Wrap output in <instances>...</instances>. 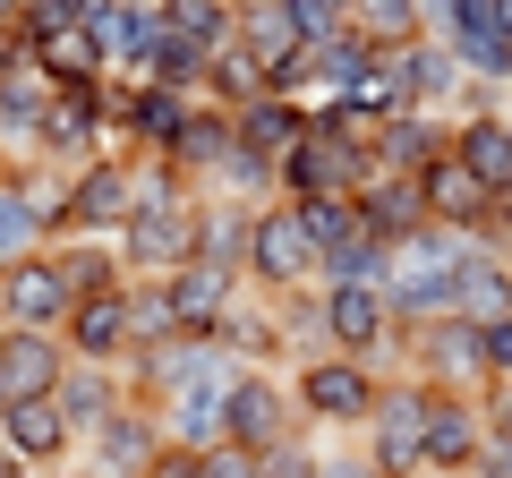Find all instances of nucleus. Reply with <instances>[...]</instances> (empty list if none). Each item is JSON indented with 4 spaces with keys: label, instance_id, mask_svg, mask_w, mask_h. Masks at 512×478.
<instances>
[{
    "label": "nucleus",
    "instance_id": "obj_21",
    "mask_svg": "<svg viewBox=\"0 0 512 478\" xmlns=\"http://www.w3.org/2000/svg\"><path fill=\"white\" fill-rule=\"evenodd\" d=\"M359 222H367L376 239H410V231H419V188H402V180H393V188H376Z\"/></svg>",
    "mask_w": 512,
    "mask_h": 478
},
{
    "label": "nucleus",
    "instance_id": "obj_20",
    "mask_svg": "<svg viewBox=\"0 0 512 478\" xmlns=\"http://www.w3.org/2000/svg\"><path fill=\"white\" fill-rule=\"evenodd\" d=\"M120 342H128V308L120 299H86V308H77V350H86V359H111Z\"/></svg>",
    "mask_w": 512,
    "mask_h": 478
},
{
    "label": "nucleus",
    "instance_id": "obj_5",
    "mask_svg": "<svg viewBox=\"0 0 512 478\" xmlns=\"http://www.w3.org/2000/svg\"><path fill=\"white\" fill-rule=\"evenodd\" d=\"M35 52H43V69L60 77V86H94V77L111 69L103 60V43H94V26L77 18V26H52V35H35Z\"/></svg>",
    "mask_w": 512,
    "mask_h": 478
},
{
    "label": "nucleus",
    "instance_id": "obj_26",
    "mask_svg": "<svg viewBox=\"0 0 512 478\" xmlns=\"http://www.w3.org/2000/svg\"><path fill=\"white\" fill-rule=\"evenodd\" d=\"M299 137H308V129H299L291 103H248V146L256 154H282V146H299Z\"/></svg>",
    "mask_w": 512,
    "mask_h": 478
},
{
    "label": "nucleus",
    "instance_id": "obj_31",
    "mask_svg": "<svg viewBox=\"0 0 512 478\" xmlns=\"http://www.w3.org/2000/svg\"><path fill=\"white\" fill-rule=\"evenodd\" d=\"M77 18H86V0H18L26 35H52V26H77Z\"/></svg>",
    "mask_w": 512,
    "mask_h": 478
},
{
    "label": "nucleus",
    "instance_id": "obj_34",
    "mask_svg": "<svg viewBox=\"0 0 512 478\" xmlns=\"http://www.w3.org/2000/svg\"><path fill=\"white\" fill-rule=\"evenodd\" d=\"M478 359H487V368H512V316H495V325L478 333Z\"/></svg>",
    "mask_w": 512,
    "mask_h": 478
},
{
    "label": "nucleus",
    "instance_id": "obj_30",
    "mask_svg": "<svg viewBox=\"0 0 512 478\" xmlns=\"http://www.w3.org/2000/svg\"><path fill=\"white\" fill-rule=\"evenodd\" d=\"M103 461L111 470H137V461H146V427L137 419H103Z\"/></svg>",
    "mask_w": 512,
    "mask_h": 478
},
{
    "label": "nucleus",
    "instance_id": "obj_24",
    "mask_svg": "<svg viewBox=\"0 0 512 478\" xmlns=\"http://www.w3.org/2000/svg\"><path fill=\"white\" fill-rule=\"evenodd\" d=\"M137 129L154 137V146H180V129H188V111H180V86H154V94H137V111H128Z\"/></svg>",
    "mask_w": 512,
    "mask_h": 478
},
{
    "label": "nucleus",
    "instance_id": "obj_9",
    "mask_svg": "<svg viewBox=\"0 0 512 478\" xmlns=\"http://www.w3.org/2000/svg\"><path fill=\"white\" fill-rule=\"evenodd\" d=\"M60 385V368H52V350L35 342V325H18L9 342H0V393L18 402V393H52Z\"/></svg>",
    "mask_w": 512,
    "mask_h": 478
},
{
    "label": "nucleus",
    "instance_id": "obj_8",
    "mask_svg": "<svg viewBox=\"0 0 512 478\" xmlns=\"http://www.w3.org/2000/svg\"><path fill=\"white\" fill-rule=\"evenodd\" d=\"M342 18L359 26L367 43H393V52L427 35V9H419V0H342Z\"/></svg>",
    "mask_w": 512,
    "mask_h": 478
},
{
    "label": "nucleus",
    "instance_id": "obj_4",
    "mask_svg": "<svg viewBox=\"0 0 512 478\" xmlns=\"http://www.w3.org/2000/svg\"><path fill=\"white\" fill-rule=\"evenodd\" d=\"M239 43H248L265 69H282V60L299 52V18H291V0H239Z\"/></svg>",
    "mask_w": 512,
    "mask_h": 478
},
{
    "label": "nucleus",
    "instance_id": "obj_36",
    "mask_svg": "<svg viewBox=\"0 0 512 478\" xmlns=\"http://www.w3.org/2000/svg\"><path fill=\"white\" fill-rule=\"evenodd\" d=\"M478 478H512V444H487L478 453Z\"/></svg>",
    "mask_w": 512,
    "mask_h": 478
},
{
    "label": "nucleus",
    "instance_id": "obj_1",
    "mask_svg": "<svg viewBox=\"0 0 512 478\" xmlns=\"http://www.w3.org/2000/svg\"><path fill=\"white\" fill-rule=\"evenodd\" d=\"M128 248H137V265H188V205L171 188H137V205H128Z\"/></svg>",
    "mask_w": 512,
    "mask_h": 478
},
{
    "label": "nucleus",
    "instance_id": "obj_16",
    "mask_svg": "<svg viewBox=\"0 0 512 478\" xmlns=\"http://www.w3.org/2000/svg\"><path fill=\"white\" fill-rule=\"evenodd\" d=\"M427 205H436L444 222H478V205H487V180H478L470 163H436V171H427Z\"/></svg>",
    "mask_w": 512,
    "mask_h": 478
},
{
    "label": "nucleus",
    "instance_id": "obj_33",
    "mask_svg": "<svg viewBox=\"0 0 512 478\" xmlns=\"http://www.w3.org/2000/svg\"><path fill=\"white\" fill-rule=\"evenodd\" d=\"M197 478H256V444H231V453H214Z\"/></svg>",
    "mask_w": 512,
    "mask_h": 478
},
{
    "label": "nucleus",
    "instance_id": "obj_22",
    "mask_svg": "<svg viewBox=\"0 0 512 478\" xmlns=\"http://www.w3.org/2000/svg\"><path fill=\"white\" fill-rule=\"evenodd\" d=\"M163 9H171V26H180V35L197 43V52H214V43L231 35V26H239L231 9H222V0H163Z\"/></svg>",
    "mask_w": 512,
    "mask_h": 478
},
{
    "label": "nucleus",
    "instance_id": "obj_10",
    "mask_svg": "<svg viewBox=\"0 0 512 478\" xmlns=\"http://www.w3.org/2000/svg\"><path fill=\"white\" fill-rule=\"evenodd\" d=\"M291 180H299V197H333L350 180V146L333 129H308V146L291 154Z\"/></svg>",
    "mask_w": 512,
    "mask_h": 478
},
{
    "label": "nucleus",
    "instance_id": "obj_6",
    "mask_svg": "<svg viewBox=\"0 0 512 478\" xmlns=\"http://www.w3.org/2000/svg\"><path fill=\"white\" fill-rule=\"evenodd\" d=\"M69 308V274H60V265H9V316H18V325H52V316Z\"/></svg>",
    "mask_w": 512,
    "mask_h": 478
},
{
    "label": "nucleus",
    "instance_id": "obj_19",
    "mask_svg": "<svg viewBox=\"0 0 512 478\" xmlns=\"http://www.w3.org/2000/svg\"><path fill=\"white\" fill-rule=\"evenodd\" d=\"M35 197H26V188H0V274H9V265H26L35 257Z\"/></svg>",
    "mask_w": 512,
    "mask_h": 478
},
{
    "label": "nucleus",
    "instance_id": "obj_3",
    "mask_svg": "<svg viewBox=\"0 0 512 478\" xmlns=\"http://www.w3.org/2000/svg\"><path fill=\"white\" fill-rule=\"evenodd\" d=\"M427 393H393V402H376V444H384V470L402 478V470H419L427 461Z\"/></svg>",
    "mask_w": 512,
    "mask_h": 478
},
{
    "label": "nucleus",
    "instance_id": "obj_25",
    "mask_svg": "<svg viewBox=\"0 0 512 478\" xmlns=\"http://www.w3.org/2000/svg\"><path fill=\"white\" fill-rule=\"evenodd\" d=\"M427 368H436V376L487 368V359H478V333H470V325H436V333H427Z\"/></svg>",
    "mask_w": 512,
    "mask_h": 478
},
{
    "label": "nucleus",
    "instance_id": "obj_35",
    "mask_svg": "<svg viewBox=\"0 0 512 478\" xmlns=\"http://www.w3.org/2000/svg\"><path fill=\"white\" fill-rule=\"evenodd\" d=\"M60 274H69V291H94V282H103V265H94V248H77V257L60 265Z\"/></svg>",
    "mask_w": 512,
    "mask_h": 478
},
{
    "label": "nucleus",
    "instance_id": "obj_32",
    "mask_svg": "<svg viewBox=\"0 0 512 478\" xmlns=\"http://www.w3.org/2000/svg\"><path fill=\"white\" fill-rule=\"evenodd\" d=\"M60 410H69V419H111V393L94 385V376H77V385H60Z\"/></svg>",
    "mask_w": 512,
    "mask_h": 478
},
{
    "label": "nucleus",
    "instance_id": "obj_40",
    "mask_svg": "<svg viewBox=\"0 0 512 478\" xmlns=\"http://www.w3.org/2000/svg\"><path fill=\"white\" fill-rule=\"evenodd\" d=\"M495 410H504V427H512V393H504V402H495Z\"/></svg>",
    "mask_w": 512,
    "mask_h": 478
},
{
    "label": "nucleus",
    "instance_id": "obj_14",
    "mask_svg": "<svg viewBox=\"0 0 512 478\" xmlns=\"http://www.w3.org/2000/svg\"><path fill=\"white\" fill-rule=\"evenodd\" d=\"M60 436H69L60 402H43V393H18V402H9V444H18V453H60Z\"/></svg>",
    "mask_w": 512,
    "mask_h": 478
},
{
    "label": "nucleus",
    "instance_id": "obj_7",
    "mask_svg": "<svg viewBox=\"0 0 512 478\" xmlns=\"http://www.w3.org/2000/svg\"><path fill=\"white\" fill-rule=\"evenodd\" d=\"M461 69H470V60H461L453 43H402V69H393V77H402L410 103H436V94L461 86Z\"/></svg>",
    "mask_w": 512,
    "mask_h": 478
},
{
    "label": "nucleus",
    "instance_id": "obj_2",
    "mask_svg": "<svg viewBox=\"0 0 512 478\" xmlns=\"http://www.w3.org/2000/svg\"><path fill=\"white\" fill-rule=\"evenodd\" d=\"M248 248H256V274L265 282H299L316 265V231H308V214L299 205H282V214H265L248 231Z\"/></svg>",
    "mask_w": 512,
    "mask_h": 478
},
{
    "label": "nucleus",
    "instance_id": "obj_38",
    "mask_svg": "<svg viewBox=\"0 0 512 478\" xmlns=\"http://www.w3.org/2000/svg\"><path fill=\"white\" fill-rule=\"evenodd\" d=\"M154 478H197V461H154Z\"/></svg>",
    "mask_w": 512,
    "mask_h": 478
},
{
    "label": "nucleus",
    "instance_id": "obj_13",
    "mask_svg": "<svg viewBox=\"0 0 512 478\" xmlns=\"http://www.w3.org/2000/svg\"><path fill=\"white\" fill-rule=\"evenodd\" d=\"M222 427H231L239 444H274V427H282V402L265 385H222Z\"/></svg>",
    "mask_w": 512,
    "mask_h": 478
},
{
    "label": "nucleus",
    "instance_id": "obj_29",
    "mask_svg": "<svg viewBox=\"0 0 512 478\" xmlns=\"http://www.w3.org/2000/svg\"><path fill=\"white\" fill-rule=\"evenodd\" d=\"M384 154H393V163H427V154H436V129H427L419 111H402V120L384 129Z\"/></svg>",
    "mask_w": 512,
    "mask_h": 478
},
{
    "label": "nucleus",
    "instance_id": "obj_28",
    "mask_svg": "<svg viewBox=\"0 0 512 478\" xmlns=\"http://www.w3.org/2000/svg\"><path fill=\"white\" fill-rule=\"evenodd\" d=\"M299 214H308L316 248H342V239H359V231H367V222H359V214H342V205H333V197H308V205H299Z\"/></svg>",
    "mask_w": 512,
    "mask_h": 478
},
{
    "label": "nucleus",
    "instance_id": "obj_43",
    "mask_svg": "<svg viewBox=\"0 0 512 478\" xmlns=\"http://www.w3.org/2000/svg\"><path fill=\"white\" fill-rule=\"evenodd\" d=\"M350 478H376V470H350Z\"/></svg>",
    "mask_w": 512,
    "mask_h": 478
},
{
    "label": "nucleus",
    "instance_id": "obj_41",
    "mask_svg": "<svg viewBox=\"0 0 512 478\" xmlns=\"http://www.w3.org/2000/svg\"><path fill=\"white\" fill-rule=\"evenodd\" d=\"M0 18H18V0H0Z\"/></svg>",
    "mask_w": 512,
    "mask_h": 478
},
{
    "label": "nucleus",
    "instance_id": "obj_23",
    "mask_svg": "<svg viewBox=\"0 0 512 478\" xmlns=\"http://www.w3.org/2000/svg\"><path fill=\"white\" fill-rule=\"evenodd\" d=\"M461 453H478V427H470V410L436 402V410H427V461H461Z\"/></svg>",
    "mask_w": 512,
    "mask_h": 478
},
{
    "label": "nucleus",
    "instance_id": "obj_15",
    "mask_svg": "<svg viewBox=\"0 0 512 478\" xmlns=\"http://www.w3.org/2000/svg\"><path fill=\"white\" fill-rule=\"evenodd\" d=\"M461 163L487 188H504L512 180V120H470V129H461Z\"/></svg>",
    "mask_w": 512,
    "mask_h": 478
},
{
    "label": "nucleus",
    "instance_id": "obj_42",
    "mask_svg": "<svg viewBox=\"0 0 512 478\" xmlns=\"http://www.w3.org/2000/svg\"><path fill=\"white\" fill-rule=\"evenodd\" d=\"M0 478H18V470H9V461H0Z\"/></svg>",
    "mask_w": 512,
    "mask_h": 478
},
{
    "label": "nucleus",
    "instance_id": "obj_11",
    "mask_svg": "<svg viewBox=\"0 0 512 478\" xmlns=\"http://www.w3.org/2000/svg\"><path fill=\"white\" fill-rule=\"evenodd\" d=\"M308 410L316 419H367L376 410V385L359 368H308Z\"/></svg>",
    "mask_w": 512,
    "mask_h": 478
},
{
    "label": "nucleus",
    "instance_id": "obj_27",
    "mask_svg": "<svg viewBox=\"0 0 512 478\" xmlns=\"http://www.w3.org/2000/svg\"><path fill=\"white\" fill-rule=\"evenodd\" d=\"M214 427H222V376H197V385L180 393V436H188V444H205Z\"/></svg>",
    "mask_w": 512,
    "mask_h": 478
},
{
    "label": "nucleus",
    "instance_id": "obj_39",
    "mask_svg": "<svg viewBox=\"0 0 512 478\" xmlns=\"http://www.w3.org/2000/svg\"><path fill=\"white\" fill-rule=\"evenodd\" d=\"M487 18H495V26H504V35H512V0H487Z\"/></svg>",
    "mask_w": 512,
    "mask_h": 478
},
{
    "label": "nucleus",
    "instance_id": "obj_17",
    "mask_svg": "<svg viewBox=\"0 0 512 478\" xmlns=\"http://www.w3.org/2000/svg\"><path fill=\"white\" fill-rule=\"evenodd\" d=\"M69 222H86V231H103V222H128V180L120 171H86L69 197Z\"/></svg>",
    "mask_w": 512,
    "mask_h": 478
},
{
    "label": "nucleus",
    "instance_id": "obj_37",
    "mask_svg": "<svg viewBox=\"0 0 512 478\" xmlns=\"http://www.w3.org/2000/svg\"><path fill=\"white\" fill-rule=\"evenodd\" d=\"M265 478H316V461H299V453H274V461H265Z\"/></svg>",
    "mask_w": 512,
    "mask_h": 478
},
{
    "label": "nucleus",
    "instance_id": "obj_12",
    "mask_svg": "<svg viewBox=\"0 0 512 478\" xmlns=\"http://www.w3.org/2000/svg\"><path fill=\"white\" fill-rule=\"evenodd\" d=\"M222 299H231V274H222L214 257H188L180 282H171V316H180V325H205Z\"/></svg>",
    "mask_w": 512,
    "mask_h": 478
},
{
    "label": "nucleus",
    "instance_id": "obj_18",
    "mask_svg": "<svg viewBox=\"0 0 512 478\" xmlns=\"http://www.w3.org/2000/svg\"><path fill=\"white\" fill-rule=\"evenodd\" d=\"M325 325L342 333V342H376V325H384L376 282H342V291H333V308H325Z\"/></svg>",
    "mask_w": 512,
    "mask_h": 478
}]
</instances>
